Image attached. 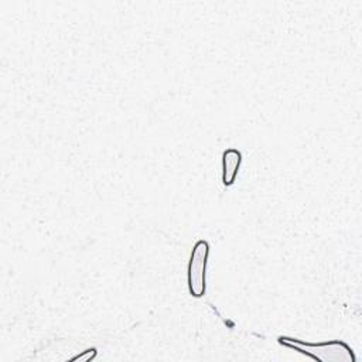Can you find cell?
Masks as SVG:
<instances>
[{
	"label": "cell",
	"instance_id": "6da1fadb",
	"mask_svg": "<svg viewBox=\"0 0 362 362\" xmlns=\"http://www.w3.org/2000/svg\"><path fill=\"white\" fill-rule=\"evenodd\" d=\"M277 342L298 354L307 355L320 362H355V354L351 346L339 339L324 342H305L293 337L280 335Z\"/></svg>",
	"mask_w": 362,
	"mask_h": 362
},
{
	"label": "cell",
	"instance_id": "7a4b0ae2",
	"mask_svg": "<svg viewBox=\"0 0 362 362\" xmlns=\"http://www.w3.org/2000/svg\"><path fill=\"white\" fill-rule=\"evenodd\" d=\"M209 256V245L206 240H198L189 255L188 270H187V281L189 294L195 298H201L205 294V272Z\"/></svg>",
	"mask_w": 362,
	"mask_h": 362
},
{
	"label": "cell",
	"instance_id": "3957f363",
	"mask_svg": "<svg viewBox=\"0 0 362 362\" xmlns=\"http://www.w3.org/2000/svg\"><path fill=\"white\" fill-rule=\"evenodd\" d=\"M242 163V153L236 148H226L222 153V182L229 187L235 182Z\"/></svg>",
	"mask_w": 362,
	"mask_h": 362
},
{
	"label": "cell",
	"instance_id": "277c9868",
	"mask_svg": "<svg viewBox=\"0 0 362 362\" xmlns=\"http://www.w3.org/2000/svg\"><path fill=\"white\" fill-rule=\"evenodd\" d=\"M96 356V349L95 348H90V349H86L83 351L81 355H76L71 359V362H89L90 359H93Z\"/></svg>",
	"mask_w": 362,
	"mask_h": 362
}]
</instances>
